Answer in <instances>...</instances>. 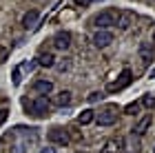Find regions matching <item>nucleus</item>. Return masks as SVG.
Segmentation results:
<instances>
[{
    "mask_svg": "<svg viewBox=\"0 0 155 153\" xmlns=\"http://www.w3.org/2000/svg\"><path fill=\"white\" fill-rule=\"evenodd\" d=\"M153 40H155V33H153Z\"/></svg>",
    "mask_w": 155,
    "mask_h": 153,
    "instance_id": "28",
    "label": "nucleus"
},
{
    "mask_svg": "<svg viewBox=\"0 0 155 153\" xmlns=\"http://www.w3.org/2000/svg\"><path fill=\"white\" fill-rule=\"evenodd\" d=\"M38 65H36V60H31V62H22L20 65V69H25V71H31V69H36Z\"/></svg>",
    "mask_w": 155,
    "mask_h": 153,
    "instance_id": "21",
    "label": "nucleus"
},
{
    "mask_svg": "<svg viewBox=\"0 0 155 153\" xmlns=\"http://www.w3.org/2000/svg\"><path fill=\"white\" fill-rule=\"evenodd\" d=\"M131 82H133V71L131 69H124V71L117 75V80H113V82L107 85V91L109 93H117V91H122V89H126Z\"/></svg>",
    "mask_w": 155,
    "mask_h": 153,
    "instance_id": "3",
    "label": "nucleus"
},
{
    "mask_svg": "<svg viewBox=\"0 0 155 153\" xmlns=\"http://www.w3.org/2000/svg\"><path fill=\"white\" fill-rule=\"evenodd\" d=\"M20 73H22V69H20V67H16V69H13V73H11V78H13V85H20V80H22V78H20Z\"/></svg>",
    "mask_w": 155,
    "mask_h": 153,
    "instance_id": "20",
    "label": "nucleus"
},
{
    "mask_svg": "<svg viewBox=\"0 0 155 153\" xmlns=\"http://www.w3.org/2000/svg\"><path fill=\"white\" fill-rule=\"evenodd\" d=\"M33 91L38 95H49L53 91V82L51 80H36L33 82Z\"/></svg>",
    "mask_w": 155,
    "mask_h": 153,
    "instance_id": "12",
    "label": "nucleus"
},
{
    "mask_svg": "<svg viewBox=\"0 0 155 153\" xmlns=\"http://www.w3.org/2000/svg\"><path fill=\"white\" fill-rule=\"evenodd\" d=\"M7 151L9 153H25V142H13Z\"/></svg>",
    "mask_w": 155,
    "mask_h": 153,
    "instance_id": "19",
    "label": "nucleus"
},
{
    "mask_svg": "<svg viewBox=\"0 0 155 153\" xmlns=\"http://www.w3.org/2000/svg\"><path fill=\"white\" fill-rule=\"evenodd\" d=\"M40 153H55V149H51V147H47V149H40Z\"/></svg>",
    "mask_w": 155,
    "mask_h": 153,
    "instance_id": "26",
    "label": "nucleus"
},
{
    "mask_svg": "<svg viewBox=\"0 0 155 153\" xmlns=\"http://www.w3.org/2000/svg\"><path fill=\"white\" fill-rule=\"evenodd\" d=\"M117 22V11L115 9H107V11H100L97 16H93L91 25L97 27V31H107L109 27H115Z\"/></svg>",
    "mask_w": 155,
    "mask_h": 153,
    "instance_id": "1",
    "label": "nucleus"
},
{
    "mask_svg": "<svg viewBox=\"0 0 155 153\" xmlns=\"http://www.w3.org/2000/svg\"><path fill=\"white\" fill-rule=\"evenodd\" d=\"M140 104H142L144 109H155V95L144 93V95H142V102H140Z\"/></svg>",
    "mask_w": 155,
    "mask_h": 153,
    "instance_id": "17",
    "label": "nucleus"
},
{
    "mask_svg": "<svg viewBox=\"0 0 155 153\" xmlns=\"http://www.w3.org/2000/svg\"><path fill=\"white\" fill-rule=\"evenodd\" d=\"M100 98H102V93H100V91H93V93H89V102H97Z\"/></svg>",
    "mask_w": 155,
    "mask_h": 153,
    "instance_id": "23",
    "label": "nucleus"
},
{
    "mask_svg": "<svg viewBox=\"0 0 155 153\" xmlns=\"http://www.w3.org/2000/svg\"><path fill=\"white\" fill-rule=\"evenodd\" d=\"M137 53H140V58H142V62H144L146 67L153 62V45H151V42H140Z\"/></svg>",
    "mask_w": 155,
    "mask_h": 153,
    "instance_id": "10",
    "label": "nucleus"
},
{
    "mask_svg": "<svg viewBox=\"0 0 155 153\" xmlns=\"http://www.w3.org/2000/svg\"><path fill=\"white\" fill-rule=\"evenodd\" d=\"M122 144H124L122 140H107L102 153H122Z\"/></svg>",
    "mask_w": 155,
    "mask_h": 153,
    "instance_id": "13",
    "label": "nucleus"
},
{
    "mask_svg": "<svg viewBox=\"0 0 155 153\" xmlns=\"http://www.w3.org/2000/svg\"><path fill=\"white\" fill-rule=\"evenodd\" d=\"M111 42H113V33L111 31H95L93 45L97 47V49H104V47H109Z\"/></svg>",
    "mask_w": 155,
    "mask_h": 153,
    "instance_id": "8",
    "label": "nucleus"
},
{
    "mask_svg": "<svg viewBox=\"0 0 155 153\" xmlns=\"http://www.w3.org/2000/svg\"><path fill=\"white\" fill-rule=\"evenodd\" d=\"M95 120V111H91V109H84L80 115H78V122L82 124V127H87V124H91Z\"/></svg>",
    "mask_w": 155,
    "mask_h": 153,
    "instance_id": "16",
    "label": "nucleus"
},
{
    "mask_svg": "<svg viewBox=\"0 0 155 153\" xmlns=\"http://www.w3.org/2000/svg\"><path fill=\"white\" fill-rule=\"evenodd\" d=\"M7 118H9V109H0V127L7 122Z\"/></svg>",
    "mask_w": 155,
    "mask_h": 153,
    "instance_id": "22",
    "label": "nucleus"
},
{
    "mask_svg": "<svg viewBox=\"0 0 155 153\" xmlns=\"http://www.w3.org/2000/svg\"><path fill=\"white\" fill-rule=\"evenodd\" d=\"M151 120H153L151 115H144V118H140V122L135 124V129H133V135H142V133H146V129H149Z\"/></svg>",
    "mask_w": 155,
    "mask_h": 153,
    "instance_id": "15",
    "label": "nucleus"
},
{
    "mask_svg": "<svg viewBox=\"0 0 155 153\" xmlns=\"http://www.w3.org/2000/svg\"><path fill=\"white\" fill-rule=\"evenodd\" d=\"M137 111H140V102H131V104H126V107H124V113L126 115H135Z\"/></svg>",
    "mask_w": 155,
    "mask_h": 153,
    "instance_id": "18",
    "label": "nucleus"
},
{
    "mask_svg": "<svg viewBox=\"0 0 155 153\" xmlns=\"http://www.w3.org/2000/svg\"><path fill=\"white\" fill-rule=\"evenodd\" d=\"M7 58H9V51H7L5 47H0V65H2V62H5Z\"/></svg>",
    "mask_w": 155,
    "mask_h": 153,
    "instance_id": "24",
    "label": "nucleus"
},
{
    "mask_svg": "<svg viewBox=\"0 0 155 153\" xmlns=\"http://www.w3.org/2000/svg\"><path fill=\"white\" fill-rule=\"evenodd\" d=\"M95 122L100 124V127H113V124L117 122V113H115V107H109L100 111V113L95 115Z\"/></svg>",
    "mask_w": 155,
    "mask_h": 153,
    "instance_id": "6",
    "label": "nucleus"
},
{
    "mask_svg": "<svg viewBox=\"0 0 155 153\" xmlns=\"http://www.w3.org/2000/svg\"><path fill=\"white\" fill-rule=\"evenodd\" d=\"M36 65H40V67H53L55 65V58H53V53H38V58H36Z\"/></svg>",
    "mask_w": 155,
    "mask_h": 153,
    "instance_id": "14",
    "label": "nucleus"
},
{
    "mask_svg": "<svg viewBox=\"0 0 155 153\" xmlns=\"http://www.w3.org/2000/svg\"><path fill=\"white\" fill-rule=\"evenodd\" d=\"M137 22V16H135V11H129V9H124V11H117V22L115 27H120L122 31L126 29H131L133 25Z\"/></svg>",
    "mask_w": 155,
    "mask_h": 153,
    "instance_id": "5",
    "label": "nucleus"
},
{
    "mask_svg": "<svg viewBox=\"0 0 155 153\" xmlns=\"http://www.w3.org/2000/svg\"><path fill=\"white\" fill-rule=\"evenodd\" d=\"M151 78H155V69H153V73H151Z\"/></svg>",
    "mask_w": 155,
    "mask_h": 153,
    "instance_id": "27",
    "label": "nucleus"
},
{
    "mask_svg": "<svg viewBox=\"0 0 155 153\" xmlns=\"http://www.w3.org/2000/svg\"><path fill=\"white\" fill-rule=\"evenodd\" d=\"M25 109H27V113L33 115V118H47L51 104H49L47 98H42V95H40V98L31 100V102H25Z\"/></svg>",
    "mask_w": 155,
    "mask_h": 153,
    "instance_id": "2",
    "label": "nucleus"
},
{
    "mask_svg": "<svg viewBox=\"0 0 155 153\" xmlns=\"http://www.w3.org/2000/svg\"><path fill=\"white\" fill-rule=\"evenodd\" d=\"M47 140L53 142V144H60V147H67L69 142H71V138H69V131L62 129V127H53L51 131L47 133Z\"/></svg>",
    "mask_w": 155,
    "mask_h": 153,
    "instance_id": "4",
    "label": "nucleus"
},
{
    "mask_svg": "<svg viewBox=\"0 0 155 153\" xmlns=\"http://www.w3.org/2000/svg\"><path fill=\"white\" fill-rule=\"evenodd\" d=\"M53 47L60 49V51H67L69 47H71V33L69 31H58L53 36Z\"/></svg>",
    "mask_w": 155,
    "mask_h": 153,
    "instance_id": "7",
    "label": "nucleus"
},
{
    "mask_svg": "<svg viewBox=\"0 0 155 153\" xmlns=\"http://www.w3.org/2000/svg\"><path fill=\"white\" fill-rule=\"evenodd\" d=\"M38 20H40V13L36 9H31V11H27L25 16H22V27H25V29H36Z\"/></svg>",
    "mask_w": 155,
    "mask_h": 153,
    "instance_id": "11",
    "label": "nucleus"
},
{
    "mask_svg": "<svg viewBox=\"0 0 155 153\" xmlns=\"http://www.w3.org/2000/svg\"><path fill=\"white\" fill-rule=\"evenodd\" d=\"M71 102H73L71 91H60V93H55L53 98H51V102H49V104H53V107H69Z\"/></svg>",
    "mask_w": 155,
    "mask_h": 153,
    "instance_id": "9",
    "label": "nucleus"
},
{
    "mask_svg": "<svg viewBox=\"0 0 155 153\" xmlns=\"http://www.w3.org/2000/svg\"><path fill=\"white\" fill-rule=\"evenodd\" d=\"M153 153H155V149H153Z\"/></svg>",
    "mask_w": 155,
    "mask_h": 153,
    "instance_id": "29",
    "label": "nucleus"
},
{
    "mask_svg": "<svg viewBox=\"0 0 155 153\" xmlns=\"http://www.w3.org/2000/svg\"><path fill=\"white\" fill-rule=\"evenodd\" d=\"M73 2H75L78 7H82V9H84V7H89L91 2H93V0H73Z\"/></svg>",
    "mask_w": 155,
    "mask_h": 153,
    "instance_id": "25",
    "label": "nucleus"
}]
</instances>
